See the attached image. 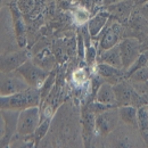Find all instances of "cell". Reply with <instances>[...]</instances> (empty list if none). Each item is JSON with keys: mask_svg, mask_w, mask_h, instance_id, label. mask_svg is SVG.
Wrapping results in <instances>:
<instances>
[{"mask_svg": "<svg viewBox=\"0 0 148 148\" xmlns=\"http://www.w3.org/2000/svg\"><path fill=\"white\" fill-rule=\"evenodd\" d=\"M18 110H1V119L3 121V131L1 133V147L9 145L14 133L17 131Z\"/></svg>", "mask_w": 148, "mask_h": 148, "instance_id": "cell-9", "label": "cell"}, {"mask_svg": "<svg viewBox=\"0 0 148 148\" xmlns=\"http://www.w3.org/2000/svg\"><path fill=\"white\" fill-rule=\"evenodd\" d=\"M95 100H97V101H99V103H103V104L117 106V105H116V97H115L113 84H111L110 82H106V81H105V82L99 87L98 91L96 93Z\"/></svg>", "mask_w": 148, "mask_h": 148, "instance_id": "cell-15", "label": "cell"}, {"mask_svg": "<svg viewBox=\"0 0 148 148\" xmlns=\"http://www.w3.org/2000/svg\"><path fill=\"white\" fill-rule=\"evenodd\" d=\"M87 71L84 69H77L73 74L74 82L76 86H82L87 81Z\"/></svg>", "mask_w": 148, "mask_h": 148, "instance_id": "cell-23", "label": "cell"}, {"mask_svg": "<svg viewBox=\"0 0 148 148\" xmlns=\"http://www.w3.org/2000/svg\"><path fill=\"white\" fill-rule=\"evenodd\" d=\"M133 0H122L114 5L108 6L107 10L110 12L111 16L119 22H125L130 17L131 12L133 9Z\"/></svg>", "mask_w": 148, "mask_h": 148, "instance_id": "cell-12", "label": "cell"}, {"mask_svg": "<svg viewBox=\"0 0 148 148\" xmlns=\"http://www.w3.org/2000/svg\"><path fill=\"white\" fill-rule=\"evenodd\" d=\"M148 0H140V1H139V2H140V5H144V3H145V2H147Z\"/></svg>", "mask_w": 148, "mask_h": 148, "instance_id": "cell-27", "label": "cell"}, {"mask_svg": "<svg viewBox=\"0 0 148 148\" xmlns=\"http://www.w3.org/2000/svg\"><path fill=\"white\" fill-rule=\"evenodd\" d=\"M110 17H111V14L106 9V10H101V12L97 13L93 17L89 19L87 26H88L89 33L91 36V39H97L98 38V36L104 30V27L106 26V24L108 23Z\"/></svg>", "mask_w": 148, "mask_h": 148, "instance_id": "cell-13", "label": "cell"}, {"mask_svg": "<svg viewBox=\"0 0 148 148\" xmlns=\"http://www.w3.org/2000/svg\"><path fill=\"white\" fill-rule=\"evenodd\" d=\"M128 79H129L132 83H138V84L140 83V84H144L145 82L148 81V66L147 65H146V66H143V67H140L139 70L134 71Z\"/></svg>", "mask_w": 148, "mask_h": 148, "instance_id": "cell-20", "label": "cell"}, {"mask_svg": "<svg viewBox=\"0 0 148 148\" xmlns=\"http://www.w3.org/2000/svg\"><path fill=\"white\" fill-rule=\"evenodd\" d=\"M73 18L76 24L83 25L89 22V19L91 18V15L90 12L84 6H77L73 9Z\"/></svg>", "mask_w": 148, "mask_h": 148, "instance_id": "cell-19", "label": "cell"}, {"mask_svg": "<svg viewBox=\"0 0 148 148\" xmlns=\"http://www.w3.org/2000/svg\"><path fill=\"white\" fill-rule=\"evenodd\" d=\"M122 31H123V27L121 22L114 18L112 21H108V23L106 24V26L100 33L101 37L99 40V50L104 51L106 49H110L112 47L119 45L120 41L122 40L121 39Z\"/></svg>", "mask_w": 148, "mask_h": 148, "instance_id": "cell-6", "label": "cell"}, {"mask_svg": "<svg viewBox=\"0 0 148 148\" xmlns=\"http://www.w3.org/2000/svg\"><path fill=\"white\" fill-rule=\"evenodd\" d=\"M40 91L38 88L30 87L24 91L1 96L0 98V107L1 110H18L22 111L27 107H33L39 105Z\"/></svg>", "mask_w": 148, "mask_h": 148, "instance_id": "cell-1", "label": "cell"}, {"mask_svg": "<svg viewBox=\"0 0 148 148\" xmlns=\"http://www.w3.org/2000/svg\"><path fill=\"white\" fill-rule=\"evenodd\" d=\"M113 88L116 97L117 107L125 105H133L136 107H139L141 105H146L145 103H143V100H148V95L145 98L141 93L138 92L130 80H121L120 82L115 83Z\"/></svg>", "mask_w": 148, "mask_h": 148, "instance_id": "cell-2", "label": "cell"}, {"mask_svg": "<svg viewBox=\"0 0 148 148\" xmlns=\"http://www.w3.org/2000/svg\"><path fill=\"white\" fill-rule=\"evenodd\" d=\"M49 125H50V119L48 117V119H46L43 122H40V124H39V127L37 128V130L34 131V139H36V143H39L45 136H46V133H47V131H48V128H49Z\"/></svg>", "mask_w": 148, "mask_h": 148, "instance_id": "cell-21", "label": "cell"}, {"mask_svg": "<svg viewBox=\"0 0 148 148\" xmlns=\"http://www.w3.org/2000/svg\"><path fill=\"white\" fill-rule=\"evenodd\" d=\"M16 72L21 74L26 80V82L30 84V87H34L38 89L45 83L46 79L48 77V72L45 71L41 66L34 64L30 59L26 60L23 65H21L16 70Z\"/></svg>", "mask_w": 148, "mask_h": 148, "instance_id": "cell-4", "label": "cell"}, {"mask_svg": "<svg viewBox=\"0 0 148 148\" xmlns=\"http://www.w3.org/2000/svg\"><path fill=\"white\" fill-rule=\"evenodd\" d=\"M30 88L26 80L16 71L1 74V96H9Z\"/></svg>", "mask_w": 148, "mask_h": 148, "instance_id": "cell-8", "label": "cell"}, {"mask_svg": "<svg viewBox=\"0 0 148 148\" xmlns=\"http://www.w3.org/2000/svg\"><path fill=\"white\" fill-rule=\"evenodd\" d=\"M147 66H148V64H147Z\"/></svg>", "mask_w": 148, "mask_h": 148, "instance_id": "cell-28", "label": "cell"}, {"mask_svg": "<svg viewBox=\"0 0 148 148\" xmlns=\"http://www.w3.org/2000/svg\"><path fill=\"white\" fill-rule=\"evenodd\" d=\"M99 62L110 64L112 66H115L117 69H122L123 70V64H122V59H121L119 45L112 47L110 49H106V50L101 51V54L99 56Z\"/></svg>", "mask_w": 148, "mask_h": 148, "instance_id": "cell-16", "label": "cell"}, {"mask_svg": "<svg viewBox=\"0 0 148 148\" xmlns=\"http://www.w3.org/2000/svg\"><path fill=\"white\" fill-rule=\"evenodd\" d=\"M141 14L145 18L148 19V1L145 2L144 5H141Z\"/></svg>", "mask_w": 148, "mask_h": 148, "instance_id": "cell-24", "label": "cell"}, {"mask_svg": "<svg viewBox=\"0 0 148 148\" xmlns=\"http://www.w3.org/2000/svg\"><path fill=\"white\" fill-rule=\"evenodd\" d=\"M40 110L38 106L27 107L19 111L17 122V133L19 136H30L40 124Z\"/></svg>", "mask_w": 148, "mask_h": 148, "instance_id": "cell-3", "label": "cell"}, {"mask_svg": "<svg viewBox=\"0 0 148 148\" xmlns=\"http://www.w3.org/2000/svg\"><path fill=\"white\" fill-rule=\"evenodd\" d=\"M147 64H148V50H145V51H141V54L132 63V65L130 66L129 69H127L124 71V79H128L134 71L139 70L143 66H146Z\"/></svg>", "mask_w": 148, "mask_h": 148, "instance_id": "cell-18", "label": "cell"}, {"mask_svg": "<svg viewBox=\"0 0 148 148\" xmlns=\"http://www.w3.org/2000/svg\"><path fill=\"white\" fill-rule=\"evenodd\" d=\"M137 110L138 107L133 105H125L119 107V114L121 121L131 128L138 129V120H137Z\"/></svg>", "mask_w": 148, "mask_h": 148, "instance_id": "cell-17", "label": "cell"}, {"mask_svg": "<svg viewBox=\"0 0 148 148\" xmlns=\"http://www.w3.org/2000/svg\"><path fill=\"white\" fill-rule=\"evenodd\" d=\"M29 59H30V56L25 50H21V51L2 56L1 57V72L2 73L14 72Z\"/></svg>", "mask_w": 148, "mask_h": 148, "instance_id": "cell-10", "label": "cell"}, {"mask_svg": "<svg viewBox=\"0 0 148 148\" xmlns=\"http://www.w3.org/2000/svg\"><path fill=\"white\" fill-rule=\"evenodd\" d=\"M123 70L125 71L141 54V43L137 38H124L119 43Z\"/></svg>", "mask_w": 148, "mask_h": 148, "instance_id": "cell-7", "label": "cell"}, {"mask_svg": "<svg viewBox=\"0 0 148 148\" xmlns=\"http://www.w3.org/2000/svg\"><path fill=\"white\" fill-rule=\"evenodd\" d=\"M82 123H83V140L86 147H89L93 134L96 132V114L90 112L87 107L84 110L82 116Z\"/></svg>", "mask_w": 148, "mask_h": 148, "instance_id": "cell-14", "label": "cell"}, {"mask_svg": "<svg viewBox=\"0 0 148 148\" xmlns=\"http://www.w3.org/2000/svg\"><path fill=\"white\" fill-rule=\"evenodd\" d=\"M96 73L105 79L106 82H110L111 84H115L121 81L122 77H124V70L117 69L115 66H112L106 63H98L96 66Z\"/></svg>", "mask_w": 148, "mask_h": 148, "instance_id": "cell-11", "label": "cell"}, {"mask_svg": "<svg viewBox=\"0 0 148 148\" xmlns=\"http://www.w3.org/2000/svg\"><path fill=\"white\" fill-rule=\"evenodd\" d=\"M119 1H122V0H103V5H104L105 7H108V6L114 5V3L119 2Z\"/></svg>", "mask_w": 148, "mask_h": 148, "instance_id": "cell-25", "label": "cell"}, {"mask_svg": "<svg viewBox=\"0 0 148 148\" xmlns=\"http://www.w3.org/2000/svg\"><path fill=\"white\" fill-rule=\"evenodd\" d=\"M141 89H143V92H145L146 95H148V81L145 82L144 84H141Z\"/></svg>", "mask_w": 148, "mask_h": 148, "instance_id": "cell-26", "label": "cell"}, {"mask_svg": "<svg viewBox=\"0 0 148 148\" xmlns=\"http://www.w3.org/2000/svg\"><path fill=\"white\" fill-rule=\"evenodd\" d=\"M97 58V48L95 46H89L88 48H86V53H84V59L87 62V64L89 66H91L95 64Z\"/></svg>", "mask_w": 148, "mask_h": 148, "instance_id": "cell-22", "label": "cell"}, {"mask_svg": "<svg viewBox=\"0 0 148 148\" xmlns=\"http://www.w3.org/2000/svg\"><path fill=\"white\" fill-rule=\"evenodd\" d=\"M120 121L119 107L99 113L96 115V131L101 137H106L119 127Z\"/></svg>", "mask_w": 148, "mask_h": 148, "instance_id": "cell-5", "label": "cell"}]
</instances>
